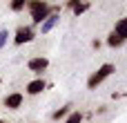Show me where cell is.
I'll list each match as a JSON object with an SVG mask.
<instances>
[{"instance_id": "obj_1", "label": "cell", "mask_w": 127, "mask_h": 123, "mask_svg": "<svg viewBox=\"0 0 127 123\" xmlns=\"http://www.w3.org/2000/svg\"><path fill=\"white\" fill-rule=\"evenodd\" d=\"M27 9L31 13L33 25H42L49 18V13H51V4L45 2V0H31V2H27Z\"/></svg>"}, {"instance_id": "obj_2", "label": "cell", "mask_w": 127, "mask_h": 123, "mask_svg": "<svg viewBox=\"0 0 127 123\" xmlns=\"http://www.w3.org/2000/svg\"><path fill=\"white\" fill-rule=\"evenodd\" d=\"M109 74H114V65H112V63H105V65H100V67H98V69H96V72L89 76V81H87V87H89V90H96V85H100V83H103V81H105Z\"/></svg>"}, {"instance_id": "obj_3", "label": "cell", "mask_w": 127, "mask_h": 123, "mask_svg": "<svg viewBox=\"0 0 127 123\" xmlns=\"http://www.w3.org/2000/svg\"><path fill=\"white\" fill-rule=\"evenodd\" d=\"M33 36H36V34H33V29L22 25V27H18V29H16L13 43H16V45H25V43H31V40H33Z\"/></svg>"}, {"instance_id": "obj_4", "label": "cell", "mask_w": 127, "mask_h": 123, "mask_svg": "<svg viewBox=\"0 0 127 123\" xmlns=\"http://www.w3.org/2000/svg\"><path fill=\"white\" fill-rule=\"evenodd\" d=\"M27 67H29V72H33V74H42V72L49 67V61H47L45 56H36V58H29Z\"/></svg>"}, {"instance_id": "obj_5", "label": "cell", "mask_w": 127, "mask_h": 123, "mask_svg": "<svg viewBox=\"0 0 127 123\" xmlns=\"http://www.w3.org/2000/svg\"><path fill=\"white\" fill-rule=\"evenodd\" d=\"M22 101H25V96H22L20 92L7 94V96H4V108H7V110H18V108L22 105Z\"/></svg>"}, {"instance_id": "obj_6", "label": "cell", "mask_w": 127, "mask_h": 123, "mask_svg": "<svg viewBox=\"0 0 127 123\" xmlns=\"http://www.w3.org/2000/svg\"><path fill=\"white\" fill-rule=\"evenodd\" d=\"M45 87H47V83H45L42 78H33V81L27 83V94H29V96H36V94L45 92Z\"/></svg>"}, {"instance_id": "obj_7", "label": "cell", "mask_w": 127, "mask_h": 123, "mask_svg": "<svg viewBox=\"0 0 127 123\" xmlns=\"http://www.w3.org/2000/svg\"><path fill=\"white\" fill-rule=\"evenodd\" d=\"M58 20H60V16L51 11V13H49V18H47V20H45V22L40 25V34H49V31H51V29H54V27L58 25Z\"/></svg>"}, {"instance_id": "obj_8", "label": "cell", "mask_w": 127, "mask_h": 123, "mask_svg": "<svg viewBox=\"0 0 127 123\" xmlns=\"http://www.w3.org/2000/svg\"><path fill=\"white\" fill-rule=\"evenodd\" d=\"M114 34L121 38V40H127V18H121L114 27Z\"/></svg>"}, {"instance_id": "obj_9", "label": "cell", "mask_w": 127, "mask_h": 123, "mask_svg": "<svg viewBox=\"0 0 127 123\" xmlns=\"http://www.w3.org/2000/svg\"><path fill=\"white\" fill-rule=\"evenodd\" d=\"M67 7H71V9H74V13H76V16H80V13H85V11L89 9V2H78V0H69V2H67Z\"/></svg>"}, {"instance_id": "obj_10", "label": "cell", "mask_w": 127, "mask_h": 123, "mask_svg": "<svg viewBox=\"0 0 127 123\" xmlns=\"http://www.w3.org/2000/svg\"><path fill=\"white\" fill-rule=\"evenodd\" d=\"M69 108H71V105H65V108H60V110H56V112L51 114V119H54V121H60V119H65V117L69 114Z\"/></svg>"}, {"instance_id": "obj_11", "label": "cell", "mask_w": 127, "mask_h": 123, "mask_svg": "<svg viewBox=\"0 0 127 123\" xmlns=\"http://www.w3.org/2000/svg\"><path fill=\"white\" fill-rule=\"evenodd\" d=\"M107 45H109V47H121V45H123V40H121V38L112 31V34L107 36Z\"/></svg>"}, {"instance_id": "obj_12", "label": "cell", "mask_w": 127, "mask_h": 123, "mask_svg": "<svg viewBox=\"0 0 127 123\" xmlns=\"http://www.w3.org/2000/svg\"><path fill=\"white\" fill-rule=\"evenodd\" d=\"M65 123H83V114H80V112H71Z\"/></svg>"}, {"instance_id": "obj_13", "label": "cell", "mask_w": 127, "mask_h": 123, "mask_svg": "<svg viewBox=\"0 0 127 123\" xmlns=\"http://www.w3.org/2000/svg\"><path fill=\"white\" fill-rule=\"evenodd\" d=\"M25 7H27L25 0H13V2H11V11H22Z\"/></svg>"}, {"instance_id": "obj_14", "label": "cell", "mask_w": 127, "mask_h": 123, "mask_svg": "<svg viewBox=\"0 0 127 123\" xmlns=\"http://www.w3.org/2000/svg\"><path fill=\"white\" fill-rule=\"evenodd\" d=\"M7 38H9V31H7V29H0V49L4 47V43H7Z\"/></svg>"}, {"instance_id": "obj_15", "label": "cell", "mask_w": 127, "mask_h": 123, "mask_svg": "<svg viewBox=\"0 0 127 123\" xmlns=\"http://www.w3.org/2000/svg\"><path fill=\"white\" fill-rule=\"evenodd\" d=\"M0 123H4V121H0Z\"/></svg>"}]
</instances>
